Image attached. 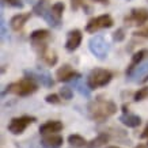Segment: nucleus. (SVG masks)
<instances>
[{
    "instance_id": "1",
    "label": "nucleus",
    "mask_w": 148,
    "mask_h": 148,
    "mask_svg": "<svg viewBox=\"0 0 148 148\" xmlns=\"http://www.w3.org/2000/svg\"><path fill=\"white\" fill-rule=\"evenodd\" d=\"M117 112L116 103L112 101H106L102 98H97L88 105V113L90 117L97 122L106 121L109 117H112Z\"/></svg>"
},
{
    "instance_id": "2",
    "label": "nucleus",
    "mask_w": 148,
    "mask_h": 148,
    "mask_svg": "<svg viewBox=\"0 0 148 148\" xmlns=\"http://www.w3.org/2000/svg\"><path fill=\"white\" fill-rule=\"evenodd\" d=\"M37 88H38V86H37L36 82L26 77V79H22V80L15 82V83H11L10 86H7V88H5L3 94L12 92V94L19 95V97H27V95L36 92Z\"/></svg>"
},
{
    "instance_id": "3",
    "label": "nucleus",
    "mask_w": 148,
    "mask_h": 148,
    "mask_svg": "<svg viewBox=\"0 0 148 148\" xmlns=\"http://www.w3.org/2000/svg\"><path fill=\"white\" fill-rule=\"evenodd\" d=\"M112 72L108 69H102V68H95L91 71V73L88 75L87 79V84L91 90L92 88H98V87H103L106 86L109 82L112 80Z\"/></svg>"
},
{
    "instance_id": "4",
    "label": "nucleus",
    "mask_w": 148,
    "mask_h": 148,
    "mask_svg": "<svg viewBox=\"0 0 148 148\" xmlns=\"http://www.w3.org/2000/svg\"><path fill=\"white\" fill-rule=\"evenodd\" d=\"M88 48H90L91 53L99 60H105L106 56H108L109 45L102 36L91 37L90 41H88Z\"/></svg>"
},
{
    "instance_id": "5",
    "label": "nucleus",
    "mask_w": 148,
    "mask_h": 148,
    "mask_svg": "<svg viewBox=\"0 0 148 148\" xmlns=\"http://www.w3.org/2000/svg\"><path fill=\"white\" fill-rule=\"evenodd\" d=\"M113 19L110 15H101V16H97V18H92L90 22L87 23L86 26V32L87 33H95L101 30V29H109V27L113 26Z\"/></svg>"
},
{
    "instance_id": "6",
    "label": "nucleus",
    "mask_w": 148,
    "mask_h": 148,
    "mask_svg": "<svg viewBox=\"0 0 148 148\" xmlns=\"http://www.w3.org/2000/svg\"><path fill=\"white\" fill-rule=\"evenodd\" d=\"M36 121L34 117H29V116H23V117H18V118H12L8 124V130L12 135H21L23 133V130L27 128V125H30Z\"/></svg>"
},
{
    "instance_id": "7",
    "label": "nucleus",
    "mask_w": 148,
    "mask_h": 148,
    "mask_svg": "<svg viewBox=\"0 0 148 148\" xmlns=\"http://www.w3.org/2000/svg\"><path fill=\"white\" fill-rule=\"evenodd\" d=\"M25 75H26L27 79H32L34 82H38L41 83L42 86H45V87H52L54 84L53 79L50 76L48 72H42V71H25Z\"/></svg>"
},
{
    "instance_id": "8",
    "label": "nucleus",
    "mask_w": 148,
    "mask_h": 148,
    "mask_svg": "<svg viewBox=\"0 0 148 148\" xmlns=\"http://www.w3.org/2000/svg\"><path fill=\"white\" fill-rule=\"evenodd\" d=\"M148 21V11L145 8H133L130 11V15L125 18V22L132 25L130 22H133V25H144Z\"/></svg>"
},
{
    "instance_id": "9",
    "label": "nucleus",
    "mask_w": 148,
    "mask_h": 148,
    "mask_svg": "<svg viewBox=\"0 0 148 148\" xmlns=\"http://www.w3.org/2000/svg\"><path fill=\"white\" fill-rule=\"evenodd\" d=\"M56 76H57L58 82H69V80H76V79H80L82 75L79 72L73 71L69 65H63L61 68H58L57 72H56Z\"/></svg>"
},
{
    "instance_id": "10",
    "label": "nucleus",
    "mask_w": 148,
    "mask_h": 148,
    "mask_svg": "<svg viewBox=\"0 0 148 148\" xmlns=\"http://www.w3.org/2000/svg\"><path fill=\"white\" fill-rule=\"evenodd\" d=\"M82 38H83V36H82L80 30H76V29H75V30H71V32L68 33L67 41H65V49H67L68 52L76 50L77 48H79V45H80Z\"/></svg>"
},
{
    "instance_id": "11",
    "label": "nucleus",
    "mask_w": 148,
    "mask_h": 148,
    "mask_svg": "<svg viewBox=\"0 0 148 148\" xmlns=\"http://www.w3.org/2000/svg\"><path fill=\"white\" fill-rule=\"evenodd\" d=\"M41 145L44 148H60L63 145V137L60 135H48L41 140Z\"/></svg>"
},
{
    "instance_id": "12",
    "label": "nucleus",
    "mask_w": 148,
    "mask_h": 148,
    "mask_svg": "<svg viewBox=\"0 0 148 148\" xmlns=\"http://www.w3.org/2000/svg\"><path fill=\"white\" fill-rule=\"evenodd\" d=\"M29 19H30V14H18V15H14L12 18H11L10 25L12 27V30L19 32V30L23 29L25 23H26Z\"/></svg>"
},
{
    "instance_id": "13",
    "label": "nucleus",
    "mask_w": 148,
    "mask_h": 148,
    "mask_svg": "<svg viewBox=\"0 0 148 148\" xmlns=\"http://www.w3.org/2000/svg\"><path fill=\"white\" fill-rule=\"evenodd\" d=\"M61 129H63V124L60 121H48L40 126V132L42 135H48V133L54 135L56 132H60Z\"/></svg>"
},
{
    "instance_id": "14",
    "label": "nucleus",
    "mask_w": 148,
    "mask_h": 148,
    "mask_svg": "<svg viewBox=\"0 0 148 148\" xmlns=\"http://www.w3.org/2000/svg\"><path fill=\"white\" fill-rule=\"evenodd\" d=\"M148 54V50L147 49H141V50H139V52H136L135 54H133V57H132V61H130V64H129V67L126 68V76H132V73H133V71H135V68H136V65L143 60L145 56Z\"/></svg>"
},
{
    "instance_id": "15",
    "label": "nucleus",
    "mask_w": 148,
    "mask_h": 148,
    "mask_svg": "<svg viewBox=\"0 0 148 148\" xmlns=\"http://www.w3.org/2000/svg\"><path fill=\"white\" fill-rule=\"evenodd\" d=\"M120 121L128 128H136V126H139L141 124L140 117L135 116V114H124V116L120 117Z\"/></svg>"
},
{
    "instance_id": "16",
    "label": "nucleus",
    "mask_w": 148,
    "mask_h": 148,
    "mask_svg": "<svg viewBox=\"0 0 148 148\" xmlns=\"http://www.w3.org/2000/svg\"><path fill=\"white\" fill-rule=\"evenodd\" d=\"M132 77H135L133 80L137 83H144L148 82V64H144L141 67H139L136 69V72L132 73Z\"/></svg>"
},
{
    "instance_id": "17",
    "label": "nucleus",
    "mask_w": 148,
    "mask_h": 148,
    "mask_svg": "<svg viewBox=\"0 0 148 148\" xmlns=\"http://www.w3.org/2000/svg\"><path fill=\"white\" fill-rule=\"evenodd\" d=\"M109 141L108 133H99L95 139H92L90 143H87V148H101Z\"/></svg>"
},
{
    "instance_id": "18",
    "label": "nucleus",
    "mask_w": 148,
    "mask_h": 148,
    "mask_svg": "<svg viewBox=\"0 0 148 148\" xmlns=\"http://www.w3.org/2000/svg\"><path fill=\"white\" fill-rule=\"evenodd\" d=\"M52 7H49V4L46 3L45 0H40L37 4H34V8H33V12L36 14L37 16H45V14L49 11Z\"/></svg>"
},
{
    "instance_id": "19",
    "label": "nucleus",
    "mask_w": 148,
    "mask_h": 148,
    "mask_svg": "<svg viewBox=\"0 0 148 148\" xmlns=\"http://www.w3.org/2000/svg\"><path fill=\"white\" fill-rule=\"evenodd\" d=\"M50 36V33L45 29H41V30H36V32L32 33L30 36V40L32 42H45V40H48Z\"/></svg>"
},
{
    "instance_id": "20",
    "label": "nucleus",
    "mask_w": 148,
    "mask_h": 148,
    "mask_svg": "<svg viewBox=\"0 0 148 148\" xmlns=\"http://www.w3.org/2000/svg\"><path fill=\"white\" fill-rule=\"evenodd\" d=\"M73 87L76 88L79 92H80L83 97H86V98H90V87H88V84H86L82 80V79H76V80L73 82Z\"/></svg>"
},
{
    "instance_id": "21",
    "label": "nucleus",
    "mask_w": 148,
    "mask_h": 148,
    "mask_svg": "<svg viewBox=\"0 0 148 148\" xmlns=\"http://www.w3.org/2000/svg\"><path fill=\"white\" fill-rule=\"evenodd\" d=\"M44 19L48 22V25H50V26L54 27V29H58V27L61 26V18H57V16L52 12V8H50L49 11L45 14Z\"/></svg>"
},
{
    "instance_id": "22",
    "label": "nucleus",
    "mask_w": 148,
    "mask_h": 148,
    "mask_svg": "<svg viewBox=\"0 0 148 148\" xmlns=\"http://www.w3.org/2000/svg\"><path fill=\"white\" fill-rule=\"evenodd\" d=\"M41 58L44 60V63L46 65H49V67H53L54 64L57 63V56L53 53V52H49V50H46L45 53L41 56Z\"/></svg>"
},
{
    "instance_id": "23",
    "label": "nucleus",
    "mask_w": 148,
    "mask_h": 148,
    "mask_svg": "<svg viewBox=\"0 0 148 148\" xmlns=\"http://www.w3.org/2000/svg\"><path fill=\"white\" fill-rule=\"evenodd\" d=\"M68 143L73 145V147H84V145H87V141L79 135H71L68 137Z\"/></svg>"
},
{
    "instance_id": "24",
    "label": "nucleus",
    "mask_w": 148,
    "mask_h": 148,
    "mask_svg": "<svg viewBox=\"0 0 148 148\" xmlns=\"http://www.w3.org/2000/svg\"><path fill=\"white\" fill-rule=\"evenodd\" d=\"M60 95H61V98H63V99L69 101V99H72V97H73V91L71 90V87L64 86V87H61V88H60Z\"/></svg>"
},
{
    "instance_id": "25",
    "label": "nucleus",
    "mask_w": 148,
    "mask_h": 148,
    "mask_svg": "<svg viewBox=\"0 0 148 148\" xmlns=\"http://www.w3.org/2000/svg\"><path fill=\"white\" fill-rule=\"evenodd\" d=\"M64 8H65L64 3H54V4L52 5V12H53L57 18H61V14H63Z\"/></svg>"
},
{
    "instance_id": "26",
    "label": "nucleus",
    "mask_w": 148,
    "mask_h": 148,
    "mask_svg": "<svg viewBox=\"0 0 148 148\" xmlns=\"http://www.w3.org/2000/svg\"><path fill=\"white\" fill-rule=\"evenodd\" d=\"M147 97H148V87H143V88H140V90L135 94V101L139 102V101L145 99Z\"/></svg>"
},
{
    "instance_id": "27",
    "label": "nucleus",
    "mask_w": 148,
    "mask_h": 148,
    "mask_svg": "<svg viewBox=\"0 0 148 148\" xmlns=\"http://www.w3.org/2000/svg\"><path fill=\"white\" fill-rule=\"evenodd\" d=\"M124 40H125V32H124V29H117L116 32L113 33V41L121 42Z\"/></svg>"
},
{
    "instance_id": "28",
    "label": "nucleus",
    "mask_w": 148,
    "mask_h": 148,
    "mask_svg": "<svg viewBox=\"0 0 148 148\" xmlns=\"http://www.w3.org/2000/svg\"><path fill=\"white\" fill-rule=\"evenodd\" d=\"M1 1H3V5L8 4L11 7H15V8H22L23 7L22 0H1Z\"/></svg>"
},
{
    "instance_id": "29",
    "label": "nucleus",
    "mask_w": 148,
    "mask_h": 148,
    "mask_svg": "<svg viewBox=\"0 0 148 148\" xmlns=\"http://www.w3.org/2000/svg\"><path fill=\"white\" fill-rule=\"evenodd\" d=\"M45 101L48 103H52V105H58V103H60V98H58V95H56V94H49L45 98Z\"/></svg>"
},
{
    "instance_id": "30",
    "label": "nucleus",
    "mask_w": 148,
    "mask_h": 148,
    "mask_svg": "<svg viewBox=\"0 0 148 148\" xmlns=\"http://www.w3.org/2000/svg\"><path fill=\"white\" fill-rule=\"evenodd\" d=\"M80 4H82V0H71V8L73 11H76Z\"/></svg>"
},
{
    "instance_id": "31",
    "label": "nucleus",
    "mask_w": 148,
    "mask_h": 148,
    "mask_svg": "<svg viewBox=\"0 0 148 148\" xmlns=\"http://www.w3.org/2000/svg\"><path fill=\"white\" fill-rule=\"evenodd\" d=\"M141 137H143V139H147V140H148V126L145 128V129H144L143 133H141Z\"/></svg>"
},
{
    "instance_id": "32",
    "label": "nucleus",
    "mask_w": 148,
    "mask_h": 148,
    "mask_svg": "<svg viewBox=\"0 0 148 148\" xmlns=\"http://www.w3.org/2000/svg\"><path fill=\"white\" fill-rule=\"evenodd\" d=\"M135 148H148L147 145H144V144H139L137 147H135Z\"/></svg>"
},
{
    "instance_id": "33",
    "label": "nucleus",
    "mask_w": 148,
    "mask_h": 148,
    "mask_svg": "<svg viewBox=\"0 0 148 148\" xmlns=\"http://www.w3.org/2000/svg\"><path fill=\"white\" fill-rule=\"evenodd\" d=\"M95 1H99V3H108V0H95Z\"/></svg>"
},
{
    "instance_id": "34",
    "label": "nucleus",
    "mask_w": 148,
    "mask_h": 148,
    "mask_svg": "<svg viewBox=\"0 0 148 148\" xmlns=\"http://www.w3.org/2000/svg\"><path fill=\"white\" fill-rule=\"evenodd\" d=\"M108 148H120V147H114V145H113V147H108Z\"/></svg>"
},
{
    "instance_id": "35",
    "label": "nucleus",
    "mask_w": 148,
    "mask_h": 148,
    "mask_svg": "<svg viewBox=\"0 0 148 148\" xmlns=\"http://www.w3.org/2000/svg\"><path fill=\"white\" fill-rule=\"evenodd\" d=\"M147 33H148V30H147Z\"/></svg>"
}]
</instances>
